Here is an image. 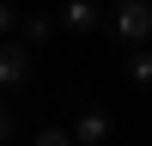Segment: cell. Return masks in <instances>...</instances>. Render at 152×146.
<instances>
[{
	"mask_svg": "<svg viewBox=\"0 0 152 146\" xmlns=\"http://www.w3.org/2000/svg\"><path fill=\"white\" fill-rule=\"evenodd\" d=\"M104 24H110L116 43L146 49L152 43V0H104Z\"/></svg>",
	"mask_w": 152,
	"mask_h": 146,
	"instance_id": "1",
	"label": "cell"
},
{
	"mask_svg": "<svg viewBox=\"0 0 152 146\" xmlns=\"http://www.w3.org/2000/svg\"><path fill=\"white\" fill-rule=\"evenodd\" d=\"M24 79H31V43L6 36L0 43V85H24Z\"/></svg>",
	"mask_w": 152,
	"mask_h": 146,
	"instance_id": "2",
	"label": "cell"
},
{
	"mask_svg": "<svg viewBox=\"0 0 152 146\" xmlns=\"http://www.w3.org/2000/svg\"><path fill=\"white\" fill-rule=\"evenodd\" d=\"M73 140H79V146H104V140H110V110L79 104V116H73Z\"/></svg>",
	"mask_w": 152,
	"mask_h": 146,
	"instance_id": "3",
	"label": "cell"
},
{
	"mask_svg": "<svg viewBox=\"0 0 152 146\" xmlns=\"http://www.w3.org/2000/svg\"><path fill=\"white\" fill-rule=\"evenodd\" d=\"M61 24L67 31H97L104 24V0H67L61 6Z\"/></svg>",
	"mask_w": 152,
	"mask_h": 146,
	"instance_id": "4",
	"label": "cell"
},
{
	"mask_svg": "<svg viewBox=\"0 0 152 146\" xmlns=\"http://www.w3.org/2000/svg\"><path fill=\"white\" fill-rule=\"evenodd\" d=\"M49 31H55V18H49V12H24V18H18V36H24V43H43Z\"/></svg>",
	"mask_w": 152,
	"mask_h": 146,
	"instance_id": "5",
	"label": "cell"
},
{
	"mask_svg": "<svg viewBox=\"0 0 152 146\" xmlns=\"http://www.w3.org/2000/svg\"><path fill=\"white\" fill-rule=\"evenodd\" d=\"M31 146H79V140H73V128H61V122H43V128L31 134Z\"/></svg>",
	"mask_w": 152,
	"mask_h": 146,
	"instance_id": "6",
	"label": "cell"
},
{
	"mask_svg": "<svg viewBox=\"0 0 152 146\" xmlns=\"http://www.w3.org/2000/svg\"><path fill=\"white\" fill-rule=\"evenodd\" d=\"M128 79L134 85H152V49H128Z\"/></svg>",
	"mask_w": 152,
	"mask_h": 146,
	"instance_id": "7",
	"label": "cell"
},
{
	"mask_svg": "<svg viewBox=\"0 0 152 146\" xmlns=\"http://www.w3.org/2000/svg\"><path fill=\"white\" fill-rule=\"evenodd\" d=\"M12 122H18V116H12V104L0 97V146H12Z\"/></svg>",
	"mask_w": 152,
	"mask_h": 146,
	"instance_id": "8",
	"label": "cell"
},
{
	"mask_svg": "<svg viewBox=\"0 0 152 146\" xmlns=\"http://www.w3.org/2000/svg\"><path fill=\"white\" fill-rule=\"evenodd\" d=\"M12 31H18V12H12V6H6V0H0V43H6V36H12Z\"/></svg>",
	"mask_w": 152,
	"mask_h": 146,
	"instance_id": "9",
	"label": "cell"
}]
</instances>
